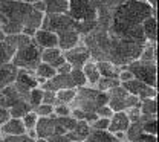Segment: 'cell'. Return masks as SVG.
<instances>
[{
  "instance_id": "cell-1",
  "label": "cell",
  "mask_w": 159,
  "mask_h": 142,
  "mask_svg": "<svg viewBox=\"0 0 159 142\" xmlns=\"http://www.w3.org/2000/svg\"><path fill=\"white\" fill-rule=\"evenodd\" d=\"M83 43L87 46L92 60L110 61L116 66H127L130 61L138 60L147 43L119 37L106 28L97 26L83 37Z\"/></svg>"
},
{
  "instance_id": "cell-2",
  "label": "cell",
  "mask_w": 159,
  "mask_h": 142,
  "mask_svg": "<svg viewBox=\"0 0 159 142\" xmlns=\"http://www.w3.org/2000/svg\"><path fill=\"white\" fill-rule=\"evenodd\" d=\"M44 14L32 8L31 3L19 0H0V31L5 35L25 34L34 37L41 28Z\"/></svg>"
},
{
  "instance_id": "cell-3",
  "label": "cell",
  "mask_w": 159,
  "mask_h": 142,
  "mask_svg": "<svg viewBox=\"0 0 159 142\" xmlns=\"http://www.w3.org/2000/svg\"><path fill=\"white\" fill-rule=\"evenodd\" d=\"M66 14L74 20L77 32L81 37L87 35L97 24V8L90 0H69Z\"/></svg>"
},
{
  "instance_id": "cell-4",
  "label": "cell",
  "mask_w": 159,
  "mask_h": 142,
  "mask_svg": "<svg viewBox=\"0 0 159 142\" xmlns=\"http://www.w3.org/2000/svg\"><path fill=\"white\" fill-rule=\"evenodd\" d=\"M107 104V93L101 92L97 87L83 86L77 89L75 100L72 101L70 107H77L86 113H95L101 105Z\"/></svg>"
},
{
  "instance_id": "cell-5",
  "label": "cell",
  "mask_w": 159,
  "mask_h": 142,
  "mask_svg": "<svg viewBox=\"0 0 159 142\" xmlns=\"http://www.w3.org/2000/svg\"><path fill=\"white\" fill-rule=\"evenodd\" d=\"M83 86H87L84 73L81 69H72L69 73H57L54 78L44 81L40 87L44 90H58V89H78Z\"/></svg>"
},
{
  "instance_id": "cell-6",
  "label": "cell",
  "mask_w": 159,
  "mask_h": 142,
  "mask_svg": "<svg viewBox=\"0 0 159 142\" xmlns=\"http://www.w3.org/2000/svg\"><path fill=\"white\" fill-rule=\"evenodd\" d=\"M41 63V49L39 46L31 41L26 46L16 49L11 64L16 66L17 69H23V70H32Z\"/></svg>"
},
{
  "instance_id": "cell-7",
  "label": "cell",
  "mask_w": 159,
  "mask_h": 142,
  "mask_svg": "<svg viewBox=\"0 0 159 142\" xmlns=\"http://www.w3.org/2000/svg\"><path fill=\"white\" fill-rule=\"evenodd\" d=\"M107 104L112 107L113 112H124L130 107L139 105V98L127 93V90L119 84L107 92Z\"/></svg>"
},
{
  "instance_id": "cell-8",
  "label": "cell",
  "mask_w": 159,
  "mask_h": 142,
  "mask_svg": "<svg viewBox=\"0 0 159 142\" xmlns=\"http://www.w3.org/2000/svg\"><path fill=\"white\" fill-rule=\"evenodd\" d=\"M133 78H136L139 81H142L147 86L156 87V63H150V61H142V60H133L125 66Z\"/></svg>"
},
{
  "instance_id": "cell-9",
  "label": "cell",
  "mask_w": 159,
  "mask_h": 142,
  "mask_svg": "<svg viewBox=\"0 0 159 142\" xmlns=\"http://www.w3.org/2000/svg\"><path fill=\"white\" fill-rule=\"evenodd\" d=\"M41 28L57 34V37L70 31H77L74 20L67 14H44Z\"/></svg>"
},
{
  "instance_id": "cell-10",
  "label": "cell",
  "mask_w": 159,
  "mask_h": 142,
  "mask_svg": "<svg viewBox=\"0 0 159 142\" xmlns=\"http://www.w3.org/2000/svg\"><path fill=\"white\" fill-rule=\"evenodd\" d=\"M35 131H37V136L39 138H51L54 135H64L66 130L64 127L61 125L58 116L55 115H51V116H44V118H39L37 125H35Z\"/></svg>"
},
{
  "instance_id": "cell-11",
  "label": "cell",
  "mask_w": 159,
  "mask_h": 142,
  "mask_svg": "<svg viewBox=\"0 0 159 142\" xmlns=\"http://www.w3.org/2000/svg\"><path fill=\"white\" fill-rule=\"evenodd\" d=\"M63 57L66 58V61H67L74 69H81L86 61H89L92 58V57H90V52H89V49H87V46L83 43V40H81V43L77 44V46H74V47H70V49H67V51H63Z\"/></svg>"
},
{
  "instance_id": "cell-12",
  "label": "cell",
  "mask_w": 159,
  "mask_h": 142,
  "mask_svg": "<svg viewBox=\"0 0 159 142\" xmlns=\"http://www.w3.org/2000/svg\"><path fill=\"white\" fill-rule=\"evenodd\" d=\"M121 86L127 90V93L138 96L139 101L145 100V98H156V87L147 86L142 81H139L136 78H132L125 82H121Z\"/></svg>"
},
{
  "instance_id": "cell-13",
  "label": "cell",
  "mask_w": 159,
  "mask_h": 142,
  "mask_svg": "<svg viewBox=\"0 0 159 142\" xmlns=\"http://www.w3.org/2000/svg\"><path fill=\"white\" fill-rule=\"evenodd\" d=\"M23 100L28 101L20 93V90L17 89V86L14 84V81L0 90V107H3V109H8L9 110L12 105H16L19 101H23Z\"/></svg>"
},
{
  "instance_id": "cell-14",
  "label": "cell",
  "mask_w": 159,
  "mask_h": 142,
  "mask_svg": "<svg viewBox=\"0 0 159 142\" xmlns=\"http://www.w3.org/2000/svg\"><path fill=\"white\" fill-rule=\"evenodd\" d=\"M90 2L97 8V14H98L97 21H107L115 12V9L125 0H90Z\"/></svg>"
},
{
  "instance_id": "cell-15",
  "label": "cell",
  "mask_w": 159,
  "mask_h": 142,
  "mask_svg": "<svg viewBox=\"0 0 159 142\" xmlns=\"http://www.w3.org/2000/svg\"><path fill=\"white\" fill-rule=\"evenodd\" d=\"M32 41L39 46L40 49H48V47H57L58 46V37L57 34L48 31V29H43L39 28L32 37Z\"/></svg>"
},
{
  "instance_id": "cell-16",
  "label": "cell",
  "mask_w": 159,
  "mask_h": 142,
  "mask_svg": "<svg viewBox=\"0 0 159 142\" xmlns=\"http://www.w3.org/2000/svg\"><path fill=\"white\" fill-rule=\"evenodd\" d=\"M0 133L3 136H6V135H25L26 133V128H25V125L21 122V118H12V116H9L8 121L0 125Z\"/></svg>"
},
{
  "instance_id": "cell-17",
  "label": "cell",
  "mask_w": 159,
  "mask_h": 142,
  "mask_svg": "<svg viewBox=\"0 0 159 142\" xmlns=\"http://www.w3.org/2000/svg\"><path fill=\"white\" fill-rule=\"evenodd\" d=\"M130 125V121L125 115V112H115L112 115V118L109 119V131L115 133V131H125Z\"/></svg>"
},
{
  "instance_id": "cell-18",
  "label": "cell",
  "mask_w": 159,
  "mask_h": 142,
  "mask_svg": "<svg viewBox=\"0 0 159 142\" xmlns=\"http://www.w3.org/2000/svg\"><path fill=\"white\" fill-rule=\"evenodd\" d=\"M81 70H83V73H84V78H86L87 86L95 87V84H97V82H98V80L101 78L99 70H98V66H97V61L90 58L89 61H86V63L83 64Z\"/></svg>"
},
{
  "instance_id": "cell-19",
  "label": "cell",
  "mask_w": 159,
  "mask_h": 142,
  "mask_svg": "<svg viewBox=\"0 0 159 142\" xmlns=\"http://www.w3.org/2000/svg\"><path fill=\"white\" fill-rule=\"evenodd\" d=\"M141 28H142V32H144L147 43H156V40H158V21H156L155 16L147 17L142 21Z\"/></svg>"
},
{
  "instance_id": "cell-20",
  "label": "cell",
  "mask_w": 159,
  "mask_h": 142,
  "mask_svg": "<svg viewBox=\"0 0 159 142\" xmlns=\"http://www.w3.org/2000/svg\"><path fill=\"white\" fill-rule=\"evenodd\" d=\"M34 75L37 77L39 84L41 86L44 81H48V80L54 78V77L57 75V70H55L51 64H48V63H43V61H41L39 66L34 69Z\"/></svg>"
},
{
  "instance_id": "cell-21",
  "label": "cell",
  "mask_w": 159,
  "mask_h": 142,
  "mask_svg": "<svg viewBox=\"0 0 159 142\" xmlns=\"http://www.w3.org/2000/svg\"><path fill=\"white\" fill-rule=\"evenodd\" d=\"M84 142H121L115 138L113 133H110L109 130H93L90 128L89 136L84 139Z\"/></svg>"
},
{
  "instance_id": "cell-22",
  "label": "cell",
  "mask_w": 159,
  "mask_h": 142,
  "mask_svg": "<svg viewBox=\"0 0 159 142\" xmlns=\"http://www.w3.org/2000/svg\"><path fill=\"white\" fill-rule=\"evenodd\" d=\"M89 133H90V124H87L84 119H80V121H77L74 130H72V131H67L66 135H67L69 139H80V141H84V139L89 136Z\"/></svg>"
},
{
  "instance_id": "cell-23",
  "label": "cell",
  "mask_w": 159,
  "mask_h": 142,
  "mask_svg": "<svg viewBox=\"0 0 159 142\" xmlns=\"http://www.w3.org/2000/svg\"><path fill=\"white\" fill-rule=\"evenodd\" d=\"M16 75H17V67L12 66L11 63H8L5 66H0V90L14 81Z\"/></svg>"
},
{
  "instance_id": "cell-24",
  "label": "cell",
  "mask_w": 159,
  "mask_h": 142,
  "mask_svg": "<svg viewBox=\"0 0 159 142\" xmlns=\"http://www.w3.org/2000/svg\"><path fill=\"white\" fill-rule=\"evenodd\" d=\"M97 66H98L99 75L101 77H106V78H116L118 80V73L121 70V67L124 66H116L110 61H97Z\"/></svg>"
},
{
  "instance_id": "cell-25",
  "label": "cell",
  "mask_w": 159,
  "mask_h": 142,
  "mask_svg": "<svg viewBox=\"0 0 159 142\" xmlns=\"http://www.w3.org/2000/svg\"><path fill=\"white\" fill-rule=\"evenodd\" d=\"M46 3V14H66L69 0H43Z\"/></svg>"
},
{
  "instance_id": "cell-26",
  "label": "cell",
  "mask_w": 159,
  "mask_h": 142,
  "mask_svg": "<svg viewBox=\"0 0 159 142\" xmlns=\"http://www.w3.org/2000/svg\"><path fill=\"white\" fill-rule=\"evenodd\" d=\"M75 95H77V89H58L55 90V104H67L70 105L72 101L75 100Z\"/></svg>"
},
{
  "instance_id": "cell-27",
  "label": "cell",
  "mask_w": 159,
  "mask_h": 142,
  "mask_svg": "<svg viewBox=\"0 0 159 142\" xmlns=\"http://www.w3.org/2000/svg\"><path fill=\"white\" fill-rule=\"evenodd\" d=\"M14 52H16V49L5 40V38L0 41V66H5V64L11 63Z\"/></svg>"
},
{
  "instance_id": "cell-28",
  "label": "cell",
  "mask_w": 159,
  "mask_h": 142,
  "mask_svg": "<svg viewBox=\"0 0 159 142\" xmlns=\"http://www.w3.org/2000/svg\"><path fill=\"white\" fill-rule=\"evenodd\" d=\"M5 40L8 41L14 49H19V47H23L26 46L28 43H31L32 38L25 35V34H11V35H5Z\"/></svg>"
},
{
  "instance_id": "cell-29",
  "label": "cell",
  "mask_w": 159,
  "mask_h": 142,
  "mask_svg": "<svg viewBox=\"0 0 159 142\" xmlns=\"http://www.w3.org/2000/svg\"><path fill=\"white\" fill-rule=\"evenodd\" d=\"M139 110L141 115H148V116H156V98H145L139 101Z\"/></svg>"
},
{
  "instance_id": "cell-30",
  "label": "cell",
  "mask_w": 159,
  "mask_h": 142,
  "mask_svg": "<svg viewBox=\"0 0 159 142\" xmlns=\"http://www.w3.org/2000/svg\"><path fill=\"white\" fill-rule=\"evenodd\" d=\"M32 110V107H31V104L28 101H19L16 105H12L11 109H9V115L12 116V118H23L28 112H31Z\"/></svg>"
},
{
  "instance_id": "cell-31",
  "label": "cell",
  "mask_w": 159,
  "mask_h": 142,
  "mask_svg": "<svg viewBox=\"0 0 159 142\" xmlns=\"http://www.w3.org/2000/svg\"><path fill=\"white\" fill-rule=\"evenodd\" d=\"M63 55V51L57 47H48V49H41V61L43 63H48V64H52L54 61L57 60L58 57Z\"/></svg>"
},
{
  "instance_id": "cell-32",
  "label": "cell",
  "mask_w": 159,
  "mask_h": 142,
  "mask_svg": "<svg viewBox=\"0 0 159 142\" xmlns=\"http://www.w3.org/2000/svg\"><path fill=\"white\" fill-rule=\"evenodd\" d=\"M139 60L156 63V43H147L139 55Z\"/></svg>"
},
{
  "instance_id": "cell-33",
  "label": "cell",
  "mask_w": 159,
  "mask_h": 142,
  "mask_svg": "<svg viewBox=\"0 0 159 142\" xmlns=\"http://www.w3.org/2000/svg\"><path fill=\"white\" fill-rule=\"evenodd\" d=\"M121 82L116 80V78H106V77H101L98 80V82L95 84V87L98 89V90H101V92H109V90H112L113 87H116V86H119Z\"/></svg>"
},
{
  "instance_id": "cell-34",
  "label": "cell",
  "mask_w": 159,
  "mask_h": 142,
  "mask_svg": "<svg viewBox=\"0 0 159 142\" xmlns=\"http://www.w3.org/2000/svg\"><path fill=\"white\" fill-rule=\"evenodd\" d=\"M43 101V89L41 87H34V89H31V92H29V95H28V102L31 104V107L34 109V107H37L39 104H41Z\"/></svg>"
},
{
  "instance_id": "cell-35",
  "label": "cell",
  "mask_w": 159,
  "mask_h": 142,
  "mask_svg": "<svg viewBox=\"0 0 159 142\" xmlns=\"http://www.w3.org/2000/svg\"><path fill=\"white\" fill-rule=\"evenodd\" d=\"M37 121H39V115H37L34 110L28 112V113L21 118V122H23V125H25V128H26V130H29V128H35Z\"/></svg>"
},
{
  "instance_id": "cell-36",
  "label": "cell",
  "mask_w": 159,
  "mask_h": 142,
  "mask_svg": "<svg viewBox=\"0 0 159 142\" xmlns=\"http://www.w3.org/2000/svg\"><path fill=\"white\" fill-rule=\"evenodd\" d=\"M32 110L39 115V118H44V116H51V115H54V105H51V104H44V102L39 104V105L34 107Z\"/></svg>"
},
{
  "instance_id": "cell-37",
  "label": "cell",
  "mask_w": 159,
  "mask_h": 142,
  "mask_svg": "<svg viewBox=\"0 0 159 142\" xmlns=\"http://www.w3.org/2000/svg\"><path fill=\"white\" fill-rule=\"evenodd\" d=\"M70 105L67 104H55L54 105V115L55 116H69L70 115Z\"/></svg>"
},
{
  "instance_id": "cell-38",
  "label": "cell",
  "mask_w": 159,
  "mask_h": 142,
  "mask_svg": "<svg viewBox=\"0 0 159 142\" xmlns=\"http://www.w3.org/2000/svg\"><path fill=\"white\" fill-rule=\"evenodd\" d=\"M124 112H125V115H127V118H129L130 122H138L139 119H141V110H139L138 105L130 107V109H127V110H124Z\"/></svg>"
},
{
  "instance_id": "cell-39",
  "label": "cell",
  "mask_w": 159,
  "mask_h": 142,
  "mask_svg": "<svg viewBox=\"0 0 159 142\" xmlns=\"http://www.w3.org/2000/svg\"><path fill=\"white\" fill-rule=\"evenodd\" d=\"M90 128H93V130H107L109 128V119L98 116L95 121L90 124Z\"/></svg>"
},
{
  "instance_id": "cell-40",
  "label": "cell",
  "mask_w": 159,
  "mask_h": 142,
  "mask_svg": "<svg viewBox=\"0 0 159 142\" xmlns=\"http://www.w3.org/2000/svg\"><path fill=\"white\" fill-rule=\"evenodd\" d=\"M95 113L98 115L99 118H107V119H110V118H112V115H113L115 112L112 110V107H110L109 104H104V105H101V107H99Z\"/></svg>"
},
{
  "instance_id": "cell-41",
  "label": "cell",
  "mask_w": 159,
  "mask_h": 142,
  "mask_svg": "<svg viewBox=\"0 0 159 142\" xmlns=\"http://www.w3.org/2000/svg\"><path fill=\"white\" fill-rule=\"evenodd\" d=\"M44 104H51V105H55V92H52V90H44L43 89V101Z\"/></svg>"
},
{
  "instance_id": "cell-42",
  "label": "cell",
  "mask_w": 159,
  "mask_h": 142,
  "mask_svg": "<svg viewBox=\"0 0 159 142\" xmlns=\"http://www.w3.org/2000/svg\"><path fill=\"white\" fill-rule=\"evenodd\" d=\"M133 78V75H132V72L124 66V67H121V70H119V73H118V81L119 82H125V81H129V80H132Z\"/></svg>"
},
{
  "instance_id": "cell-43",
  "label": "cell",
  "mask_w": 159,
  "mask_h": 142,
  "mask_svg": "<svg viewBox=\"0 0 159 142\" xmlns=\"http://www.w3.org/2000/svg\"><path fill=\"white\" fill-rule=\"evenodd\" d=\"M48 142H69V138L67 135H54L51 138H48Z\"/></svg>"
},
{
  "instance_id": "cell-44",
  "label": "cell",
  "mask_w": 159,
  "mask_h": 142,
  "mask_svg": "<svg viewBox=\"0 0 159 142\" xmlns=\"http://www.w3.org/2000/svg\"><path fill=\"white\" fill-rule=\"evenodd\" d=\"M31 5H32V8H34V9H37L39 12L46 14V3H44L43 0H37V2H34V3H31Z\"/></svg>"
},
{
  "instance_id": "cell-45",
  "label": "cell",
  "mask_w": 159,
  "mask_h": 142,
  "mask_svg": "<svg viewBox=\"0 0 159 142\" xmlns=\"http://www.w3.org/2000/svg\"><path fill=\"white\" fill-rule=\"evenodd\" d=\"M72 69H74V67H72V66H70V64L66 61V63H63L58 69H57V73H69Z\"/></svg>"
},
{
  "instance_id": "cell-46",
  "label": "cell",
  "mask_w": 159,
  "mask_h": 142,
  "mask_svg": "<svg viewBox=\"0 0 159 142\" xmlns=\"http://www.w3.org/2000/svg\"><path fill=\"white\" fill-rule=\"evenodd\" d=\"M9 116H11V115H9V110H8V109L0 107V125L8 121V118H9Z\"/></svg>"
},
{
  "instance_id": "cell-47",
  "label": "cell",
  "mask_w": 159,
  "mask_h": 142,
  "mask_svg": "<svg viewBox=\"0 0 159 142\" xmlns=\"http://www.w3.org/2000/svg\"><path fill=\"white\" fill-rule=\"evenodd\" d=\"M145 2H147V3L150 5V8H152V9H153V11L156 12V6H158V2H156V0H145Z\"/></svg>"
},
{
  "instance_id": "cell-48",
  "label": "cell",
  "mask_w": 159,
  "mask_h": 142,
  "mask_svg": "<svg viewBox=\"0 0 159 142\" xmlns=\"http://www.w3.org/2000/svg\"><path fill=\"white\" fill-rule=\"evenodd\" d=\"M19 2H25V3H34V2H37V0H19Z\"/></svg>"
},
{
  "instance_id": "cell-49",
  "label": "cell",
  "mask_w": 159,
  "mask_h": 142,
  "mask_svg": "<svg viewBox=\"0 0 159 142\" xmlns=\"http://www.w3.org/2000/svg\"><path fill=\"white\" fill-rule=\"evenodd\" d=\"M3 38H5V34H3V32H2V31H0V41L3 40Z\"/></svg>"
},
{
  "instance_id": "cell-50",
  "label": "cell",
  "mask_w": 159,
  "mask_h": 142,
  "mask_svg": "<svg viewBox=\"0 0 159 142\" xmlns=\"http://www.w3.org/2000/svg\"><path fill=\"white\" fill-rule=\"evenodd\" d=\"M69 142H84V141H80V139H69Z\"/></svg>"
},
{
  "instance_id": "cell-51",
  "label": "cell",
  "mask_w": 159,
  "mask_h": 142,
  "mask_svg": "<svg viewBox=\"0 0 159 142\" xmlns=\"http://www.w3.org/2000/svg\"><path fill=\"white\" fill-rule=\"evenodd\" d=\"M0 142H3V135L0 133Z\"/></svg>"
}]
</instances>
